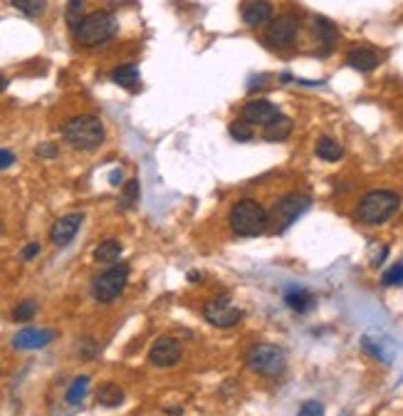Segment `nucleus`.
<instances>
[{
	"mask_svg": "<svg viewBox=\"0 0 403 416\" xmlns=\"http://www.w3.org/2000/svg\"><path fill=\"white\" fill-rule=\"evenodd\" d=\"M203 315H205V320L213 325V327H220V329L235 327V325L242 320V310L230 298L211 300V303L205 305Z\"/></svg>",
	"mask_w": 403,
	"mask_h": 416,
	"instance_id": "nucleus-8",
	"label": "nucleus"
},
{
	"mask_svg": "<svg viewBox=\"0 0 403 416\" xmlns=\"http://www.w3.org/2000/svg\"><path fill=\"white\" fill-rule=\"evenodd\" d=\"M126 283H129V265L119 263V265L106 267L104 273H100L92 283V295L100 303H112L124 292Z\"/></svg>",
	"mask_w": 403,
	"mask_h": 416,
	"instance_id": "nucleus-7",
	"label": "nucleus"
},
{
	"mask_svg": "<svg viewBox=\"0 0 403 416\" xmlns=\"http://www.w3.org/2000/svg\"><path fill=\"white\" fill-rule=\"evenodd\" d=\"M52 337L55 335H52L50 329L25 327L13 337V347L15 349H43L45 344H50Z\"/></svg>",
	"mask_w": 403,
	"mask_h": 416,
	"instance_id": "nucleus-13",
	"label": "nucleus"
},
{
	"mask_svg": "<svg viewBox=\"0 0 403 416\" xmlns=\"http://www.w3.org/2000/svg\"><path fill=\"white\" fill-rule=\"evenodd\" d=\"M230 228L235 236L255 238L267 230V208L255 199H242L230 211Z\"/></svg>",
	"mask_w": 403,
	"mask_h": 416,
	"instance_id": "nucleus-2",
	"label": "nucleus"
},
{
	"mask_svg": "<svg viewBox=\"0 0 403 416\" xmlns=\"http://www.w3.org/2000/svg\"><path fill=\"white\" fill-rule=\"evenodd\" d=\"M94 354H97V344H94V342H82V357H94Z\"/></svg>",
	"mask_w": 403,
	"mask_h": 416,
	"instance_id": "nucleus-34",
	"label": "nucleus"
},
{
	"mask_svg": "<svg viewBox=\"0 0 403 416\" xmlns=\"http://www.w3.org/2000/svg\"><path fill=\"white\" fill-rule=\"evenodd\" d=\"M122 255V243L119 241H102L100 245H97V250H94V261L97 263H114Z\"/></svg>",
	"mask_w": 403,
	"mask_h": 416,
	"instance_id": "nucleus-22",
	"label": "nucleus"
},
{
	"mask_svg": "<svg viewBox=\"0 0 403 416\" xmlns=\"http://www.w3.org/2000/svg\"><path fill=\"white\" fill-rule=\"evenodd\" d=\"M314 32H316V40H319V55L322 57L332 55L336 40H339V30H336L334 23L319 15V18H314Z\"/></svg>",
	"mask_w": 403,
	"mask_h": 416,
	"instance_id": "nucleus-15",
	"label": "nucleus"
},
{
	"mask_svg": "<svg viewBox=\"0 0 403 416\" xmlns=\"http://www.w3.org/2000/svg\"><path fill=\"white\" fill-rule=\"evenodd\" d=\"M109 181H112V184H122V171H114Z\"/></svg>",
	"mask_w": 403,
	"mask_h": 416,
	"instance_id": "nucleus-35",
	"label": "nucleus"
},
{
	"mask_svg": "<svg viewBox=\"0 0 403 416\" xmlns=\"http://www.w3.org/2000/svg\"><path fill=\"white\" fill-rule=\"evenodd\" d=\"M299 416H324V406L319 402H304Z\"/></svg>",
	"mask_w": 403,
	"mask_h": 416,
	"instance_id": "nucleus-30",
	"label": "nucleus"
},
{
	"mask_svg": "<svg viewBox=\"0 0 403 416\" xmlns=\"http://www.w3.org/2000/svg\"><path fill=\"white\" fill-rule=\"evenodd\" d=\"M117 35V18L106 10H97L92 15H84L80 28L75 30V40L82 47H97L104 45L106 40H112Z\"/></svg>",
	"mask_w": 403,
	"mask_h": 416,
	"instance_id": "nucleus-4",
	"label": "nucleus"
},
{
	"mask_svg": "<svg viewBox=\"0 0 403 416\" xmlns=\"http://www.w3.org/2000/svg\"><path fill=\"white\" fill-rule=\"evenodd\" d=\"M8 87V80H5V75H0V92Z\"/></svg>",
	"mask_w": 403,
	"mask_h": 416,
	"instance_id": "nucleus-36",
	"label": "nucleus"
},
{
	"mask_svg": "<svg viewBox=\"0 0 403 416\" xmlns=\"http://www.w3.org/2000/svg\"><path fill=\"white\" fill-rule=\"evenodd\" d=\"M62 137L72 149L92 151L104 142V124L94 114H80L62 127Z\"/></svg>",
	"mask_w": 403,
	"mask_h": 416,
	"instance_id": "nucleus-1",
	"label": "nucleus"
},
{
	"mask_svg": "<svg viewBox=\"0 0 403 416\" xmlns=\"http://www.w3.org/2000/svg\"><path fill=\"white\" fill-rule=\"evenodd\" d=\"M181 342L174 340V337H159V340L151 344V352H149V362L159 369H166V366H174L181 362Z\"/></svg>",
	"mask_w": 403,
	"mask_h": 416,
	"instance_id": "nucleus-10",
	"label": "nucleus"
},
{
	"mask_svg": "<svg viewBox=\"0 0 403 416\" xmlns=\"http://www.w3.org/2000/svg\"><path fill=\"white\" fill-rule=\"evenodd\" d=\"M285 303L290 305L295 312H307L312 305H314V298H312V295L304 290V287H292V290H287Z\"/></svg>",
	"mask_w": 403,
	"mask_h": 416,
	"instance_id": "nucleus-21",
	"label": "nucleus"
},
{
	"mask_svg": "<svg viewBox=\"0 0 403 416\" xmlns=\"http://www.w3.org/2000/svg\"><path fill=\"white\" fill-rule=\"evenodd\" d=\"M87 389H89V377H77L72 382V386L67 389V404H80L82 399L87 397Z\"/></svg>",
	"mask_w": 403,
	"mask_h": 416,
	"instance_id": "nucleus-25",
	"label": "nucleus"
},
{
	"mask_svg": "<svg viewBox=\"0 0 403 416\" xmlns=\"http://www.w3.org/2000/svg\"><path fill=\"white\" fill-rule=\"evenodd\" d=\"M299 35V23L292 15H279V18L270 20V25L265 30L267 45L273 47H290Z\"/></svg>",
	"mask_w": 403,
	"mask_h": 416,
	"instance_id": "nucleus-9",
	"label": "nucleus"
},
{
	"mask_svg": "<svg viewBox=\"0 0 403 416\" xmlns=\"http://www.w3.org/2000/svg\"><path fill=\"white\" fill-rule=\"evenodd\" d=\"M310 204H312L310 196H302V193L282 196V199L273 206V211L267 213V228L273 230V233H285V230L310 208Z\"/></svg>",
	"mask_w": 403,
	"mask_h": 416,
	"instance_id": "nucleus-5",
	"label": "nucleus"
},
{
	"mask_svg": "<svg viewBox=\"0 0 403 416\" xmlns=\"http://www.w3.org/2000/svg\"><path fill=\"white\" fill-rule=\"evenodd\" d=\"M316 156L322 159V162H339L341 156H344V149H341V144L336 142V139L332 137H322L319 142H316L314 146Z\"/></svg>",
	"mask_w": 403,
	"mask_h": 416,
	"instance_id": "nucleus-18",
	"label": "nucleus"
},
{
	"mask_svg": "<svg viewBox=\"0 0 403 416\" xmlns=\"http://www.w3.org/2000/svg\"><path fill=\"white\" fill-rule=\"evenodd\" d=\"M97 402L102 404V406H119V404H124V391H122V386L112 384V382H106V384H102L100 389H97Z\"/></svg>",
	"mask_w": 403,
	"mask_h": 416,
	"instance_id": "nucleus-20",
	"label": "nucleus"
},
{
	"mask_svg": "<svg viewBox=\"0 0 403 416\" xmlns=\"http://www.w3.org/2000/svg\"><path fill=\"white\" fill-rule=\"evenodd\" d=\"M35 312H38V305L32 303V300H25V303H20L13 310V320L15 322H27V320L35 317Z\"/></svg>",
	"mask_w": 403,
	"mask_h": 416,
	"instance_id": "nucleus-27",
	"label": "nucleus"
},
{
	"mask_svg": "<svg viewBox=\"0 0 403 416\" xmlns=\"http://www.w3.org/2000/svg\"><path fill=\"white\" fill-rule=\"evenodd\" d=\"M137 199H139V181L134 179L124 186V196H122V201H119V208H122V211H126V208H129V206L134 204Z\"/></svg>",
	"mask_w": 403,
	"mask_h": 416,
	"instance_id": "nucleus-28",
	"label": "nucleus"
},
{
	"mask_svg": "<svg viewBox=\"0 0 403 416\" xmlns=\"http://www.w3.org/2000/svg\"><path fill=\"white\" fill-rule=\"evenodd\" d=\"M295 129V122L285 114H277L265 124V139L267 142H285Z\"/></svg>",
	"mask_w": 403,
	"mask_h": 416,
	"instance_id": "nucleus-17",
	"label": "nucleus"
},
{
	"mask_svg": "<svg viewBox=\"0 0 403 416\" xmlns=\"http://www.w3.org/2000/svg\"><path fill=\"white\" fill-rule=\"evenodd\" d=\"M381 60H384V55L369 45H354L347 52V65L356 72H373L381 65Z\"/></svg>",
	"mask_w": 403,
	"mask_h": 416,
	"instance_id": "nucleus-12",
	"label": "nucleus"
},
{
	"mask_svg": "<svg viewBox=\"0 0 403 416\" xmlns=\"http://www.w3.org/2000/svg\"><path fill=\"white\" fill-rule=\"evenodd\" d=\"M38 253H40V245L38 243H30V245H25V250H23V261H32Z\"/></svg>",
	"mask_w": 403,
	"mask_h": 416,
	"instance_id": "nucleus-33",
	"label": "nucleus"
},
{
	"mask_svg": "<svg viewBox=\"0 0 403 416\" xmlns=\"http://www.w3.org/2000/svg\"><path fill=\"white\" fill-rule=\"evenodd\" d=\"M273 3L270 0H253L248 6L242 8V20L248 23V25H265L273 20Z\"/></svg>",
	"mask_w": 403,
	"mask_h": 416,
	"instance_id": "nucleus-16",
	"label": "nucleus"
},
{
	"mask_svg": "<svg viewBox=\"0 0 403 416\" xmlns=\"http://www.w3.org/2000/svg\"><path fill=\"white\" fill-rule=\"evenodd\" d=\"M57 154H60V149H57L55 144H40V146H38L40 159H55Z\"/></svg>",
	"mask_w": 403,
	"mask_h": 416,
	"instance_id": "nucleus-31",
	"label": "nucleus"
},
{
	"mask_svg": "<svg viewBox=\"0 0 403 416\" xmlns=\"http://www.w3.org/2000/svg\"><path fill=\"white\" fill-rule=\"evenodd\" d=\"M15 8H18L23 15H30V18H38V15L45 13L47 8V0H10Z\"/></svg>",
	"mask_w": 403,
	"mask_h": 416,
	"instance_id": "nucleus-24",
	"label": "nucleus"
},
{
	"mask_svg": "<svg viewBox=\"0 0 403 416\" xmlns=\"http://www.w3.org/2000/svg\"><path fill=\"white\" fill-rule=\"evenodd\" d=\"M277 107L270 100H253L242 107V119L248 124H267L273 117H277Z\"/></svg>",
	"mask_w": 403,
	"mask_h": 416,
	"instance_id": "nucleus-14",
	"label": "nucleus"
},
{
	"mask_svg": "<svg viewBox=\"0 0 403 416\" xmlns=\"http://www.w3.org/2000/svg\"><path fill=\"white\" fill-rule=\"evenodd\" d=\"M381 283H384L386 287L401 285V283H403V263H398V265L389 267V270L384 273V278H381Z\"/></svg>",
	"mask_w": 403,
	"mask_h": 416,
	"instance_id": "nucleus-29",
	"label": "nucleus"
},
{
	"mask_svg": "<svg viewBox=\"0 0 403 416\" xmlns=\"http://www.w3.org/2000/svg\"><path fill=\"white\" fill-rule=\"evenodd\" d=\"M82 221H84L82 213H67V216L57 218L50 228V241L55 243L57 248H65L77 236V230L82 228Z\"/></svg>",
	"mask_w": 403,
	"mask_h": 416,
	"instance_id": "nucleus-11",
	"label": "nucleus"
},
{
	"mask_svg": "<svg viewBox=\"0 0 403 416\" xmlns=\"http://www.w3.org/2000/svg\"><path fill=\"white\" fill-rule=\"evenodd\" d=\"M13 162H15L13 151H10V149H0V171H3V168H8Z\"/></svg>",
	"mask_w": 403,
	"mask_h": 416,
	"instance_id": "nucleus-32",
	"label": "nucleus"
},
{
	"mask_svg": "<svg viewBox=\"0 0 403 416\" xmlns=\"http://www.w3.org/2000/svg\"><path fill=\"white\" fill-rule=\"evenodd\" d=\"M84 20V0H69L67 10H65V23L69 30H77L80 23Z\"/></svg>",
	"mask_w": 403,
	"mask_h": 416,
	"instance_id": "nucleus-23",
	"label": "nucleus"
},
{
	"mask_svg": "<svg viewBox=\"0 0 403 416\" xmlns=\"http://www.w3.org/2000/svg\"><path fill=\"white\" fill-rule=\"evenodd\" d=\"M248 366L260 377H279L285 372L287 357L277 344H255L248 352Z\"/></svg>",
	"mask_w": 403,
	"mask_h": 416,
	"instance_id": "nucleus-6",
	"label": "nucleus"
},
{
	"mask_svg": "<svg viewBox=\"0 0 403 416\" xmlns=\"http://www.w3.org/2000/svg\"><path fill=\"white\" fill-rule=\"evenodd\" d=\"M112 80L117 82L119 87H126V89L139 87V67L137 65H119L112 72Z\"/></svg>",
	"mask_w": 403,
	"mask_h": 416,
	"instance_id": "nucleus-19",
	"label": "nucleus"
},
{
	"mask_svg": "<svg viewBox=\"0 0 403 416\" xmlns=\"http://www.w3.org/2000/svg\"><path fill=\"white\" fill-rule=\"evenodd\" d=\"M401 208V199L393 191H369L364 199L356 204V218L361 223L378 226L386 223L389 218L396 216V211Z\"/></svg>",
	"mask_w": 403,
	"mask_h": 416,
	"instance_id": "nucleus-3",
	"label": "nucleus"
},
{
	"mask_svg": "<svg viewBox=\"0 0 403 416\" xmlns=\"http://www.w3.org/2000/svg\"><path fill=\"white\" fill-rule=\"evenodd\" d=\"M230 137L235 139V142H250L253 139V124H248L245 119H238V122H233V124L228 127Z\"/></svg>",
	"mask_w": 403,
	"mask_h": 416,
	"instance_id": "nucleus-26",
	"label": "nucleus"
}]
</instances>
